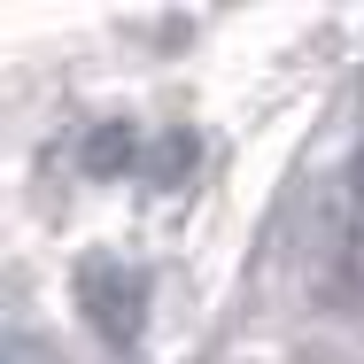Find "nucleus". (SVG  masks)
Here are the masks:
<instances>
[{
    "mask_svg": "<svg viewBox=\"0 0 364 364\" xmlns=\"http://www.w3.org/2000/svg\"><path fill=\"white\" fill-rule=\"evenodd\" d=\"M349 186L341 178H310L302 186V202H294V256L310 264V272H341V256H349Z\"/></svg>",
    "mask_w": 364,
    "mask_h": 364,
    "instance_id": "f03ea898",
    "label": "nucleus"
},
{
    "mask_svg": "<svg viewBox=\"0 0 364 364\" xmlns=\"http://www.w3.org/2000/svg\"><path fill=\"white\" fill-rule=\"evenodd\" d=\"M77 310L93 318V333L109 349H132L147 326V264H124V256H85L77 264Z\"/></svg>",
    "mask_w": 364,
    "mask_h": 364,
    "instance_id": "f257e3e1",
    "label": "nucleus"
},
{
    "mask_svg": "<svg viewBox=\"0 0 364 364\" xmlns=\"http://www.w3.org/2000/svg\"><path fill=\"white\" fill-rule=\"evenodd\" d=\"M132 163H140V132H132V124L101 117V124L85 132V171H93V178H117V171H132Z\"/></svg>",
    "mask_w": 364,
    "mask_h": 364,
    "instance_id": "7ed1b4c3",
    "label": "nucleus"
}]
</instances>
